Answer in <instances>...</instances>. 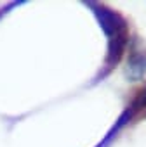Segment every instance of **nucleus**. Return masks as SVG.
Returning <instances> with one entry per match:
<instances>
[{
	"instance_id": "obj_1",
	"label": "nucleus",
	"mask_w": 146,
	"mask_h": 147,
	"mask_svg": "<svg viewBox=\"0 0 146 147\" xmlns=\"http://www.w3.org/2000/svg\"><path fill=\"white\" fill-rule=\"evenodd\" d=\"M85 5L92 11L96 16L106 40H108V52L104 57V71L101 73V78L106 76L108 73L120 62L122 55L125 54L129 47V24L117 11L98 4V2H85Z\"/></svg>"
},
{
	"instance_id": "obj_2",
	"label": "nucleus",
	"mask_w": 146,
	"mask_h": 147,
	"mask_svg": "<svg viewBox=\"0 0 146 147\" xmlns=\"http://www.w3.org/2000/svg\"><path fill=\"white\" fill-rule=\"evenodd\" d=\"M146 73V50L141 47L139 40H134L129 45V57H127V76L132 82H137Z\"/></svg>"
}]
</instances>
